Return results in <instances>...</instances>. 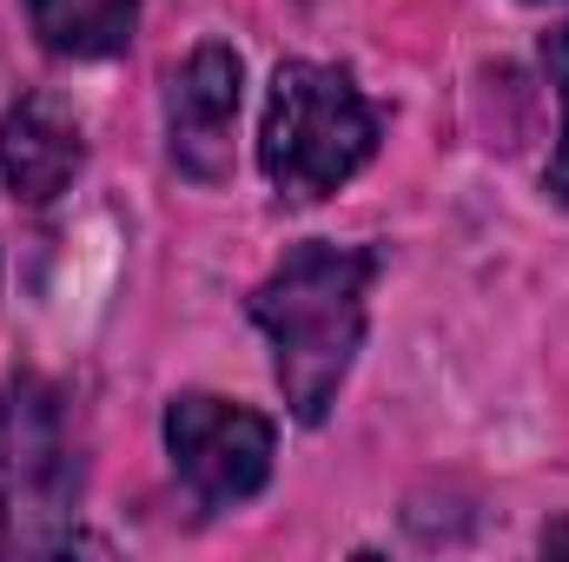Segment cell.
<instances>
[{"instance_id": "3", "label": "cell", "mask_w": 569, "mask_h": 562, "mask_svg": "<svg viewBox=\"0 0 569 562\" xmlns=\"http://www.w3.org/2000/svg\"><path fill=\"white\" fill-rule=\"evenodd\" d=\"M80 503V450L67 398L47 378H13L0 391V543L13 556L73 550Z\"/></svg>"}, {"instance_id": "8", "label": "cell", "mask_w": 569, "mask_h": 562, "mask_svg": "<svg viewBox=\"0 0 569 562\" xmlns=\"http://www.w3.org/2000/svg\"><path fill=\"white\" fill-rule=\"evenodd\" d=\"M543 73L557 80V100H563V140H557L550 165H543V192H550L557 205H569V20L543 33Z\"/></svg>"}, {"instance_id": "4", "label": "cell", "mask_w": 569, "mask_h": 562, "mask_svg": "<svg viewBox=\"0 0 569 562\" xmlns=\"http://www.w3.org/2000/svg\"><path fill=\"white\" fill-rule=\"evenodd\" d=\"M166 450H172V470L186 476V490L206 510H232V503H252L272 483L279 430L252 404H232V398H212V391H179L166 404Z\"/></svg>"}, {"instance_id": "9", "label": "cell", "mask_w": 569, "mask_h": 562, "mask_svg": "<svg viewBox=\"0 0 569 562\" xmlns=\"http://www.w3.org/2000/svg\"><path fill=\"white\" fill-rule=\"evenodd\" d=\"M543 550H569V530H543Z\"/></svg>"}, {"instance_id": "1", "label": "cell", "mask_w": 569, "mask_h": 562, "mask_svg": "<svg viewBox=\"0 0 569 562\" xmlns=\"http://www.w3.org/2000/svg\"><path fill=\"white\" fill-rule=\"evenodd\" d=\"M371 279H378L371 245L305 239L252 291V324L272 344V371H279V391L298 423H325V411L338 404L365 351Z\"/></svg>"}, {"instance_id": "2", "label": "cell", "mask_w": 569, "mask_h": 562, "mask_svg": "<svg viewBox=\"0 0 569 562\" xmlns=\"http://www.w3.org/2000/svg\"><path fill=\"white\" fill-rule=\"evenodd\" d=\"M378 133H385V120L345 67L279 60L272 93H266V127H259V165L279 199L311 205L371 165Z\"/></svg>"}, {"instance_id": "6", "label": "cell", "mask_w": 569, "mask_h": 562, "mask_svg": "<svg viewBox=\"0 0 569 562\" xmlns=\"http://www.w3.org/2000/svg\"><path fill=\"white\" fill-rule=\"evenodd\" d=\"M87 165V133H80V113L60 100V93H27L7 107L0 120V179L13 199L27 205H47L60 199Z\"/></svg>"}, {"instance_id": "10", "label": "cell", "mask_w": 569, "mask_h": 562, "mask_svg": "<svg viewBox=\"0 0 569 562\" xmlns=\"http://www.w3.org/2000/svg\"><path fill=\"white\" fill-rule=\"evenodd\" d=\"M530 7H543V0H530Z\"/></svg>"}, {"instance_id": "5", "label": "cell", "mask_w": 569, "mask_h": 562, "mask_svg": "<svg viewBox=\"0 0 569 562\" xmlns=\"http://www.w3.org/2000/svg\"><path fill=\"white\" fill-rule=\"evenodd\" d=\"M246 67L226 40H199L166 80V145L172 165L199 185L232 179V133H239Z\"/></svg>"}, {"instance_id": "7", "label": "cell", "mask_w": 569, "mask_h": 562, "mask_svg": "<svg viewBox=\"0 0 569 562\" xmlns=\"http://www.w3.org/2000/svg\"><path fill=\"white\" fill-rule=\"evenodd\" d=\"M27 20L60 60H113L140 27V0H27Z\"/></svg>"}]
</instances>
